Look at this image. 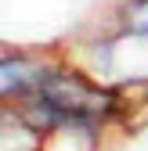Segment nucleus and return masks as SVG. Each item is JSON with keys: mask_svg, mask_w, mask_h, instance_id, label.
I'll use <instances>...</instances> for the list:
<instances>
[{"mask_svg": "<svg viewBox=\"0 0 148 151\" xmlns=\"http://www.w3.org/2000/svg\"><path fill=\"white\" fill-rule=\"evenodd\" d=\"M47 65H51V54L4 50V58H0V97H4V104H22L29 93H36Z\"/></svg>", "mask_w": 148, "mask_h": 151, "instance_id": "1", "label": "nucleus"}, {"mask_svg": "<svg viewBox=\"0 0 148 151\" xmlns=\"http://www.w3.org/2000/svg\"><path fill=\"white\" fill-rule=\"evenodd\" d=\"M0 122H4V140H0V151H44V133L40 129H33L22 115H18L15 104H4V115H0Z\"/></svg>", "mask_w": 148, "mask_h": 151, "instance_id": "2", "label": "nucleus"}, {"mask_svg": "<svg viewBox=\"0 0 148 151\" xmlns=\"http://www.w3.org/2000/svg\"><path fill=\"white\" fill-rule=\"evenodd\" d=\"M116 32L123 40L148 43V0H119V7H116Z\"/></svg>", "mask_w": 148, "mask_h": 151, "instance_id": "3", "label": "nucleus"}, {"mask_svg": "<svg viewBox=\"0 0 148 151\" xmlns=\"http://www.w3.org/2000/svg\"><path fill=\"white\" fill-rule=\"evenodd\" d=\"M144 101H148V86H144Z\"/></svg>", "mask_w": 148, "mask_h": 151, "instance_id": "4", "label": "nucleus"}]
</instances>
